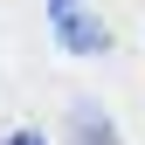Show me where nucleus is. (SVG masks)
<instances>
[{"label":"nucleus","instance_id":"2","mask_svg":"<svg viewBox=\"0 0 145 145\" xmlns=\"http://www.w3.org/2000/svg\"><path fill=\"white\" fill-rule=\"evenodd\" d=\"M69 138H76V145H118L111 118H104L97 104H76V111H69Z\"/></svg>","mask_w":145,"mask_h":145},{"label":"nucleus","instance_id":"3","mask_svg":"<svg viewBox=\"0 0 145 145\" xmlns=\"http://www.w3.org/2000/svg\"><path fill=\"white\" fill-rule=\"evenodd\" d=\"M7 145H42V131H7Z\"/></svg>","mask_w":145,"mask_h":145},{"label":"nucleus","instance_id":"1","mask_svg":"<svg viewBox=\"0 0 145 145\" xmlns=\"http://www.w3.org/2000/svg\"><path fill=\"white\" fill-rule=\"evenodd\" d=\"M48 28H56V42L69 48V56H104V21L83 7V0H48Z\"/></svg>","mask_w":145,"mask_h":145}]
</instances>
